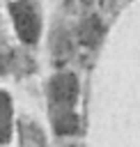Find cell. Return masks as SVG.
I'll list each match as a JSON object with an SVG mask.
<instances>
[{"mask_svg": "<svg viewBox=\"0 0 140 147\" xmlns=\"http://www.w3.org/2000/svg\"><path fill=\"white\" fill-rule=\"evenodd\" d=\"M9 11L14 16V23H16V30L21 34V39L28 41V44H34L37 37H39V16H37V9L28 0H16V2H11Z\"/></svg>", "mask_w": 140, "mask_h": 147, "instance_id": "cell-1", "label": "cell"}, {"mask_svg": "<svg viewBox=\"0 0 140 147\" xmlns=\"http://www.w3.org/2000/svg\"><path fill=\"white\" fill-rule=\"evenodd\" d=\"M55 129H57V133H76V131H78V117L67 110V113L55 122Z\"/></svg>", "mask_w": 140, "mask_h": 147, "instance_id": "cell-4", "label": "cell"}, {"mask_svg": "<svg viewBox=\"0 0 140 147\" xmlns=\"http://www.w3.org/2000/svg\"><path fill=\"white\" fill-rule=\"evenodd\" d=\"M11 133V101L5 92H0V142H5Z\"/></svg>", "mask_w": 140, "mask_h": 147, "instance_id": "cell-3", "label": "cell"}, {"mask_svg": "<svg viewBox=\"0 0 140 147\" xmlns=\"http://www.w3.org/2000/svg\"><path fill=\"white\" fill-rule=\"evenodd\" d=\"M76 92H78V83L73 78V74H60L50 80V96L60 103H71L76 99Z\"/></svg>", "mask_w": 140, "mask_h": 147, "instance_id": "cell-2", "label": "cell"}]
</instances>
